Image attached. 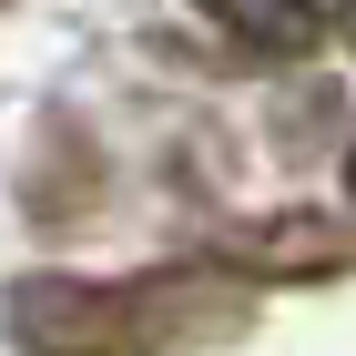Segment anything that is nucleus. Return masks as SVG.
<instances>
[{"label":"nucleus","instance_id":"5","mask_svg":"<svg viewBox=\"0 0 356 356\" xmlns=\"http://www.w3.org/2000/svg\"><path fill=\"white\" fill-rule=\"evenodd\" d=\"M346 193H356V143H346Z\"/></svg>","mask_w":356,"mask_h":356},{"label":"nucleus","instance_id":"4","mask_svg":"<svg viewBox=\"0 0 356 356\" xmlns=\"http://www.w3.org/2000/svg\"><path fill=\"white\" fill-rule=\"evenodd\" d=\"M336 31H346V41H356V0H336Z\"/></svg>","mask_w":356,"mask_h":356},{"label":"nucleus","instance_id":"1","mask_svg":"<svg viewBox=\"0 0 356 356\" xmlns=\"http://www.w3.org/2000/svg\"><path fill=\"white\" fill-rule=\"evenodd\" d=\"M21 356H193L254 326V285L234 265H153V275H21L0 296Z\"/></svg>","mask_w":356,"mask_h":356},{"label":"nucleus","instance_id":"2","mask_svg":"<svg viewBox=\"0 0 356 356\" xmlns=\"http://www.w3.org/2000/svg\"><path fill=\"white\" fill-rule=\"evenodd\" d=\"M193 10L254 61H305L326 41V0H193Z\"/></svg>","mask_w":356,"mask_h":356},{"label":"nucleus","instance_id":"3","mask_svg":"<svg viewBox=\"0 0 356 356\" xmlns=\"http://www.w3.org/2000/svg\"><path fill=\"white\" fill-rule=\"evenodd\" d=\"M224 265L234 275H336V265H356V234H336V224H265V234H234Z\"/></svg>","mask_w":356,"mask_h":356}]
</instances>
